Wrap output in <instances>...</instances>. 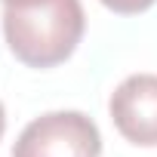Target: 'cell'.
Wrapping results in <instances>:
<instances>
[{
	"mask_svg": "<svg viewBox=\"0 0 157 157\" xmlns=\"http://www.w3.org/2000/svg\"><path fill=\"white\" fill-rule=\"evenodd\" d=\"M114 129L139 148H157V74H129L108 99Z\"/></svg>",
	"mask_w": 157,
	"mask_h": 157,
	"instance_id": "cell-3",
	"label": "cell"
},
{
	"mask_svg": "<svg viewBox=\"0 0 157 157\" xmlns=\"http://www.w3.org/2000/svg\"><path fill=\"white\" fill-rule=\"evenodd\" d=\"M3 6H34V3H43V0H0Z\"/></svg>",
	"mask_w": 157,
	"mask_h": 157,
	"instance_id": "cell-5",
	"label": "cell"
},
{
	"mask_svg": "<svg viewBox=\"0 0 157 157\" xmlns=\"http://www.w3.org/2000/svg\"><path fill=\"white\" fill-rule=\"evenodd\" d=\"M86 16L80 0H43L34 6H3V37L10 52L28 68H56L83 40Z\"/></svg>",
	"mask_w": 157,
	"mask_h": 157,
	"instance_id": "cell-1",
	"label": "cell"
},
{
	"mask_svg": "<svg viewBox=\"0 0 157 157\" xmlns=\"http://www.w3.org/2000/svg\"><path fill=\"white\" fill-rule=\"evenodd\" d=\"M13 157H102V132L83 111H46L19 132Z\"/></svg>",
	"mask_w": 157,
	"mask_h": 157,
	"instance_id": "cell-2",
	"label": "cell"
},
{
	"mask_svg": "<svg viewBox=\"0 0 157 157\" xmlns=\"http://www.w3.org/2000/svg\"><path fill=\"white\" fill-rule=\"evenodd\" d=\"M99 3L117 16H139V13H148L157 0H99Z\"/></svg>",
	"mask_w": 157,
	"mask_h": 157,
	"instance_id": "cell-4",
	"label": "cell"
},
{
	"mask_svg": "<svg viewBox=\"0 0 157 157\" xmlns=\"http://www.w3.org/2000/svg\"><path fill=\"white\" fill-rule=\"evenodd\" d=\"M6 132V111H3V102H0V139Z\"/></svg>",
	"mask_w": 157,
	"mask_h": 157,
	"instance_id": "cell-6",
	"label": "cell"
}]
</instances>
